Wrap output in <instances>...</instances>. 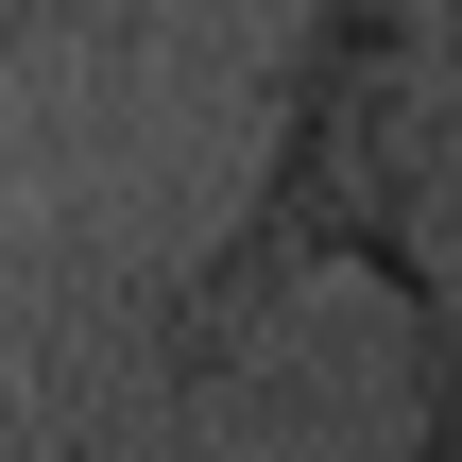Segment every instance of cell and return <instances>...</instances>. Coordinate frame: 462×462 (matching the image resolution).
Listing matches in <instances>:
<instances>
[{"mask_svg":"<svg viewBox=\"0 0 462 462\" xmlns=\"http://www.w3.org/2000/svg\"><path fill=\"white\" fill-rule=\"evenodd\" d=\"M446 206H462V51L446 0H291L274 34V120H257V189L189 274V343L274 326L291 291L360 274L411 309V343L446 360Z\"/></svg>","mask_w":462,"mask_h":462,"instance_id":"obj_1","label":"cell"},{"mask_svg":"<svg viewBox=\"0 0 462 462\" xmlns=\"http://www.w3.org/2000/svg\"><path fill=\"white\" fill-rule=\"evenodd\" d=\"M120 17H137V0H0V51H17V34H120Z\"/></svg>","mask_w":462,"mask_h":462,"instance_id":"obj_2","label":"cell"}]
</instances>
